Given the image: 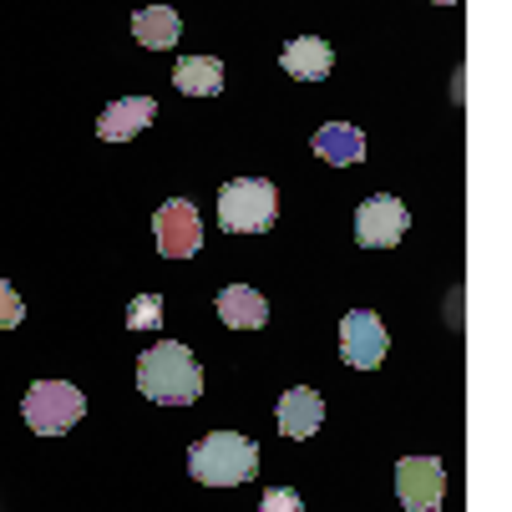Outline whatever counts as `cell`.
Listing matches in <instances>:
<instances>
[{"label": "cell", "mask_w": 512, "mask_h": 512, "mask_svg": "<svg viewBox=\"0 0 512 512\" xmlns=\"http://www.w3.org/2000/svg\"><path fill=\"white\" fill-rule=\"evenodd\" d=\"M137 391L148 396V401H158V406H188V401H198L203 371H198L193 350L178 345V340H163L153 350H142V360H137Z\"/></svg>", "instance_id": "cell-1"}, {"label": "cell", "mask_w": 512, "mask_h": 512, "mask_svg": "<svg viewBox=\"0 0 512 512\" xmlns=\"http://www.w3.org/2000/svg\"><path fill=\"white\" fill-rule=\"evenodd\" d=\"M188 472L208 487H239L259 472V452L249 436L239 431H208L203 442H193L188 452Z\"/></svg>", "instance_id": "cell-2"}, {"label": "cell", "mask_w": 512, "mask_h": 512, "mask_svg": "<svg viewBox=\"0 0 512 512\" xmlns=\"http://www.w3.org/2000/svg\"><path fill=\"white\" fill-rule=\"evenodd\" d=\"M279 218V198H274V183L264 178H234L218 188V224L229 234H259Z\"/></svg>", "instance_id": "cell-3"}, {"label": "cell", "mask_w": 512, "mask_h": 512, "mask_svg": "<svg viewBox=\"0 0 512 512\" xmlns=\"http://www.w3.org/2000/svg\"><path fill=\"white\" fill-rule=\"evenodd\" d=\"M21 411H26V426H31V431L61 436V431H71V426L82 421L87 401H82V391L71 386V381H36V386L26 391Z\"/></svg>", "instance_id": "cell-4"}, {"label": "cell", "mask_w": 512, "mask_h": 512, "mask_svg": "<svg viewBox=\"0 0 512 512\" xmlns=\"http://www.w3.org/2000/svg\"><path fill=\"white\" fill-rule=\"evenodd\" d=\"M153 234H158V254L163 259H193L203 249V218L188 198H168L153 218Z\"/></svg>", "instance_id": "cell-5"}, {"label": "cell", "mask_w": 512, "mask_h": 512, "mask_svg": "<svg viewBox=\"0 0 512 512\" xmlns=\"http://www.w3.org/2000/svg\"><path fill=\"white\" fill-rule=\"evenodd\" d=\"M406 229H411L406 203L391 198V193H376V198H365L355 208V239H360V249H391V244H401Z\"/></svg>", "instance_id": "cell-6"}, {"label": "cell", "mask_w": 512, "mask_h": 512, "mask_svg": "<svg viewBox=\"0 0 512 512\" xmlns=\"http://www.w3.org/2000/svg\"><path fill=\"white\" fill-rule=\"evenodd\" d=\"M386 350H391V340H386L381 315L350 310L340 320V355H345V365H355V371H376V365L386 360Z\"/></svg>", "instance_id": "cell-7"}, {"label": "cell", "mask_w": 512, "mask_h": 512, "mask_svg": "<svg viewBox=\"0 0 512 512\" xmlns=\"http://www.w3.org/2000/svg\"><path fill=\"white\" fill-rule=\"evenodd\" d=\"M396 492H401V502L411 512H436V507H442V497H447L442 462H436V457H406L396 467Z\"/></svg>", "instance_id": "cell-8"}, {"label": "cell", "mask_w": 512, "mask_h": 512, "mask_svg": "<svg viewBox=\"0 0 512 512\" xmlns=\"http://www.w3.org/2000/svg\"><path fill=\"white\" fill-rule=\"evenodd\" d=\"M320 421H325V401H320L315 391L295 386V391H284V396H279V431H284V436L305 442V436L320 431Z\"/></svg>", "instance_id": "cell-9"}, {"label": "cell", "mask_w": 512, "mask_h": 512, "mask_svg": "<svg viewBox=\"0 0 512 512\" xmlns=\"http://www.w3.org/2000/svg\"><path fill=\"white\" fill-rule=\"evenodd\" d=\"M153 117H158V102L153 97H122V102H112L102 112L97 132H102V142H127V137H137L142 127H148Z\"/></svg>", "instance_id": "cell-10"}, {"label": "cell", "mask_w": 512, "mask_h": 512, "mask_svg": "<svg viewBox=\"0 0 512 512\" xmlns=\"http://www.w3.org/2000/svg\"><path fill=\"white\" fill-rule=\"evenodd\" d=\"M218 320H224L229 330H259L269 320V305H264L259 289L229 284V289H218Z\"/></svg>", "instance_id": "cell-11"}, {"label": "cell", "mask_w": 512, "mask_h": 512, "mask_svg": "<svg viewBox=\"0 0 512 512\" xmlns=\"http://www.w3.org/2000/svg\"><path fill=\"white\" fill-rule=\"evenodd\" d=\"M279 61H284L289 77H300V82H320V77H330L335 51H330L320 36H300V41H289V46L279 51Z\"/></svg>", "instance_id": "cell-12"}, {"label": "cell", "mask_w": 512, "mask_h": 512, "mask_svg": "<svg viewBox=\"0 0 512 512\" xmlns=\"http://www.w3.org/2000/svg\"><path fill=\"white\" fill-rule=\"evenodd\" d=\"M132 36L148 46V51H168V46L183 36V21H178L173 6H142V11L132 16Z\"/></svg>", "instance_id": "cell-13"}, {"label": "cell", "mask_w": 512, "mask_h": 512, "mask_svg": "<svg viewBox=\"0 0 512 512\" xmlns=\"http://www.w3.org/2000/svg\"><path fill=\"white\" fill-rule=\"evenodd\" d=\"M173 87L183 97H213V92H224V66L213 56H183L173 66Z\"/></svg>", "instance_id": "cell-14"}, {"label": "cell", "mask_w": 512, "mask_h": 512, "mask_svg": "<svg viewBox=\"0 0 512 512\" xmlns=\"http://www.w3.org/2000/svg\"><path fill=\"white\" fill-rule=\"evenodd\" d=\"M315 153L325 163H360L365 158V132L350 127V122H325L315 132Z\"/></svg>", "instance_id": "cell-15"}, {"label": "cell", "mask_w": 512, "mask_h": 512, "mask_svg": "<svg viewBox=\"0 0 512 512\" xmlns=\"http://www.w3.org/2000/svg\"><path fill=\"white\" fill-rule=\"evenodd\" d=\"M163 325V295H137L127 305V330H158Z\"/></svg>", "instance_id": "cell-16"}, {"label": "cell", "mask_w": 512, "mask_h": 512, "mask_svg": "<svg viewBox=\"0 0 512 512\" xmlns=\"http://www.w3.org/2000/svg\"><path fill=\"white\" fill-rule=\"evenodd\" d=\"M26 320V305H21V295H16V289L6 284V279H0V330H16Z\"/></svg>", "instance_id": "cell-17"}, {"label": "cell", "mask_w": 512, "mask_h": 512, "mask_svg": "<svg viewBox=\"0 0 512 512\" xmlns=\"http://www.w3.org/2000/svg\"><path fill=\"white\" fill-rule=\"evenodd\" d=\"M259 512H305V502H300V492H289V487H269Z\"/></svg>", "instance_id": "cell-18"}, {"label": "cell", "mask_w": 512, "mask_h": 512, "mask_svg": "<svg viewBox=\"0 0 512 512\" xmlns=\"http://www.w3.org/2000/svg\"><path fill=\"white\" fill-rule=\"evenodd\" d=\"M436 6H457V0H436Z\"/></svg>", "instance_id": "cell-19"}]
</instances>
